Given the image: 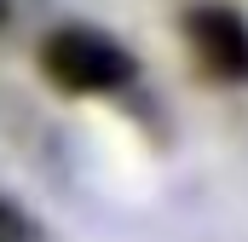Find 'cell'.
Segmentation results:
<instances>
[{
	"label": "cell",
	"mask_w": 248,
	"mask_h": 242,
	"mask_svg": "<svg viewBox=\"0 0 248 242\" xmlns=\"http://www.w3.org/2000/svg\"><path fill=\"white\" fill-rule=\"evenodd\" d=\"M6 17H12V0H0V29H6Z\"/></svg>",
	"instance_id": "obj_4"
},
{
	"label": "cell",
	"mask_w": 248,
	"mask_h": 242,
	"mask_svg": "<svg viewBox=\"0 0 248 242\" xmlns=\"http://www.w3.org/2000/svg\"><path fill=\"white\" fill-rule=\"evenodd\" d=\"M185 41L202 75L248 87V17L237 6H190L185 12Z\"/></svg>",
	"instance_id": "obj_2"
},
{
	"label": "cell",
	"mask_w": 248,
	"mask_h": 242,
	"mask_svg": "<svg viewBox=\"0 0 248 242\" xmlns=\"http://www.w3.org/2000/svg\"><path fill=\"white\" fill-rule=\"evenodd\" d=\"M0 242H41V231L29 225V213L12 196H0Z\"/></svg>",
	"instance_id": "obj_3"
},
{
	"label": "cell",
	"mask_w": 248,
	"mask_h": 242,
	"mask_svg": "<svg viewBox=\"0 0 248 242\" xmlns=\"http://www.w3.org/2000/svg\"><path fill=\"white\" fill-rule=\"evenodd\" d=\"M41 69L58 92L75 98H104V92H122L139 75V58L127 52L122 41H110L104 29H87V23H63L41 41Z\"/></svg>",
	"instance_id": "obj_1"
}]
</instances>
